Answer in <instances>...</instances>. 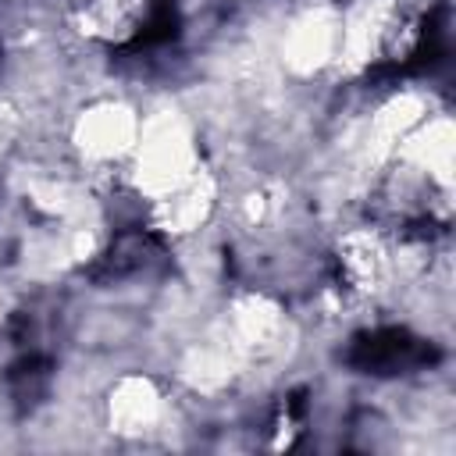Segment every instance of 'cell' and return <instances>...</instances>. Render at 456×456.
Returning <instances> with one entry per match:
<instances>
[{
	"label": "cell",
	"instance_id": "cell-1",
	"mask_svg": "<svg viewBox=\"0 0 456 456\" xmlns=\"http://www.w3.org/2000/svg\"><path fill=\"white\" fill-rule=\"evenodd\" d=\"M346 360L363 370V374H374V378H392V374H406V370H424L438 360V349L406 331V328H374V331H363L353 338Z\"/></svg>",
	"mask_w": 456,
	"mask_h": 456
}]
</instances>
